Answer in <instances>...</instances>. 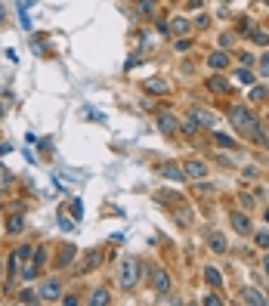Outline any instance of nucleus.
Instances as JSON below:
<instances>
[{"label":"nucleus","mask_w":269,"mask_h":306,"mask_svg":"<svg viewBox=\"0 0 269 306\" xmlns=\"http://www.w3.org/2000/svg\"><path fill=\"white\" fill-rule=\"evenodd\" d=\"M167 25H170V34H186V31H189V19L173 16V19H167Z\"/></svg>","instance_id":"obj_17"},{"label":"nucleus","mask_w":269,"mask_h":306,"mask_svg":"<svg viewBox=\"0 0 269 306\" xmlns=\"http://www.w3.org/2000/svg\"><path fill=\"white\" fill-rule=\"evenodd\" d=\"M214 143H217V146H223L226 152H235V149H238V143H235V139H232V136H226V133H220V130H214Z\"/></svg>","instance_id":"obj_18"},{"label":"nucleus","mask_w":269,"mask_h":306,"mask_svg":"<svg viewBox=\"0 0 269 306\" xmlns=\"http://www.w3.org/2000/svg\"><path fill=\"white\" fill-rule=\"evenodd\" d=\"M210 93H217V96H220V93H229V80L223 77V75H214V77H207V84H204Z\"/></svg>","instance_id":"obj_12"},{"label":"nucleus","mask_w":269,"mask_h":306,"mask_svg":"<svg viewBox=\"0 0 269 306\" xmlns=\"http://www.w3.org/2000/svg\"><path fill=\"white\" fill-rule=\"evenodd\" d=\"M232 229H235L238 235H254V223H251V217L244 214V210H232Z\"/></svg>","instance_id":"obj_6"},{"label":"nucleus","mask_w":269,"mask_h":306,"mask_svg":"<svg viewBox=\"0 0 269 306\" xmlns=\"http://www.w3.org/2000/svg\"><path fill=\"white\" fill-rule=\"evenodd\" d=\"M75 257H77V248H75V244H65L62 254H59V260H56V266H59V269H68V263H72Z\"/></svg>","instance_id":"obj_16"},{"label":"nucleus","mask_w":269,"mask_h":306,"mask_svg":"<svg viewBox=\"0 0 269 306\" xmlns=\"http://www.w3.org/2000/svg\"><path fill=\"white\" fill-rule=\"evenodd\" d=\"M192 117L198 127H214V115H207V112H192Z\"/></svg>","instance_id":"obj_21"},{"label":"nucleus","mask_w":269,"mask_h":306,"mask_svg":"<svg viewBox=\"0 0 269 306\" xmlns=\"http://www.w3.org/2000/svg\"><path fill=\"white\" fill-rule=\"evenodd\" d=\"M254 241H257V248L269 251V232H257V235H254Z\"/></svg>","instance_id":"obj_28"},{"label":"nucleus","mask_w":269,"mask_h":306,"mask_svg":"<svg viewBox=\"0 0 269 306\" xmlns=\"http://www.w3.org/2000/svg\"><path fill=\"white\" fill-rule=\"evenodd\" d=\"M266 121H269V115H266Z\"/></svg>","instance_id":"obj_47"},{"label":"nucleus","mask_w":269,"mask_h":306,"mask_svg":"<svg viewBox=\"0 0 269 306\" xmlns=\"http://www.w3.org/2000/svg\"><path fill=\"white\" fill-rule=\"evenodd\" d=\"M136 9H139L143 16H152V13H155V0H139Z\"/></svg>","instance_id":"obj_27"},{"label":"nucleus","mask_w":269,"mask_h":306,"mask_svg":"<svg viewBox=\"0 0 269 306\" xmlns=\"http://www.w3.org/2000/svg\"><path fill=\"white\" fill-rule=\"evenodd\" d=\"M158 130H161V136L173 139V136H177V130H180V121H177L170 112H161V115H158Z\"/></svg>","instance_id":"obj_5"},{"label":"nucleus","mask_w":269,"mask_h":306,"mask_svg":"<svg viewBox=\"0 0 269 306\" xmlns=\"http://www.w3.org/2000/svg\"><path fill=\"white\" fill-rule=\"evenodd\" d=\"M204 303H207V306H220V303H223V297H217V294H207Z\"/></svg>","instance_id":"obj_38"},{"label":"nucleus","mask_w":269,"mask_h":306,"mask_svg":"<svg viewBox=\"0 0 269 306\" xmlns=\"http://www.w3.org/2000/svg\"><path fill=\"white\" fill-rule=\"evenodd\" d=\"M238 80H241V84H254V72H251V65H241V68H238Z\"/></svg>","instance_id":"obj_25"},{"label":"nucleus","mask_w":269,"mask_h":306,"mask_svg":"<svg viewBox=\"0 0 269 306\" xmlns=\"http://www.w3.org/2000/svg\"><path fill=\"white\" fill-rule=\"evenodd\" d=\"M3 272H6V269H3V263H0V278H3Z\"/></svg>","instance_id":"obj_43"},{"label":"nucleus","mask_w":269,"mask_h":306,"mask_svg":"<svg viewBox=\"0 0 269 306\" xmlns=\"http://www.w3.org/2000/svg\"><path fill=\"white\" fill-rule=\"evenodd\" d=\"M59 226H62L65 232H72V229H75V223H72V220H68V217L62 214V217H59Z\"/></svg>","instance_id":"obj_37"},{"label":"nucleus","mask_w":269,"mask_h":306,"mask_svg":"<svg viewBox=\"0 0 269 306\" xmlns=\"http://www.w3.org/2000/svg\"><path fill=\"white\" fill-rule=\"evenodd\" d=\"M146 93H152V96H167L170 84L164 77H152V80H146Z\"/></svg>","instance_id":"obj_11"},{"label":"nucleus","mask_w":269,"mask_h":306,"mask_svg":"<svg viewBox=\"0 0 269 306\" xmlns=\"http://www.w3.org/2000/svg\"><path fill=\"white\" fill-rule=\"evenodd\" d=\"M260 75H263V77H269V53H263V56H260Z\"/></svg>","instance_id":"obj_35"},{"label":"nucleus","mask_w":269,"mask_h":306,"mask_svg":"<svg viewBox=\"0 0 269 306\" xmlns=\"http://www.w3.org/2000/svg\"><path fill=\"white\" fill-rule=\"evenodd\" d=\"M207 241H210V251H214V254H226L229 251V241L220 232H207Z\"/></svg>","instance_id":"obj_13"},{"label":"nucleus","mask_w":269,"mask_h":306,"mask_svg":"<svg viewBox=\"0 0 269 306\" xmlns=\"http://www.w3.org/2000/svg\"><path fill=\"white\" fill-rule=\"evenodd\" d=\"M19 19H22L19 25H22V28L28 31V28H31V19H28V13H25V3H19Z\"/></svg>","instance_id":"obj_31"},{"label":"nucleus","mask_w":269,"mask_h":306,"mask_svg":"<svg viewBox=\"0 0 269 306\" xmlns=\"http://www.w3.org/2000/svg\"><path fill=\"white\" fill-rule=\"evenodd\" d=\"M266 223H269V210H266Z\"/></svg>","instance_id":"obj_45"},{"label":"nucleus","mask_w":269,"mask_h":306,"mask_svg":"<svg viewBox=\"0 0 269 306\" xmlns=\"http://www.w3.org/2000/svg\"><path fill=\"white\" fill-rule=\"evenodd\" d=\"M238 204H241L244 210H251V207H254V195H251V192H241V195H238Z\"/></svg>","instance_id":"obj_30"},{"label":"nucleus","mask_w":269,"mask_h":306,"mask_svg":"<svg viewBox=\"0 0 269 306\" xmlns=\"http://www.w3.org/2000/svg\"><path fill=\"white\" fill-rule=\"evenodd\" d=\"M152 288H155V294H170V272L164 266L152 269Z\"/></svg>","instance_id":"obj_3"},{"label":"nucleus","mask_w":269,"mask_h":306,"mask_svg":"<svg viewBox=\"0 0 269 306\" xmlns=\"http://www.w3.org/2000/svg\"><path fill=\"white\" fill-rule=\"evenodd\" d=\"M139 275H143V269H139V263H136V260H124V263L118 266V285H121L124 291L136 288Z\"/></svg>","instance_id":"obj_2"},{"label":"nucleus","mask_w":269,"mask_h":306,"mask_svg":"<svg viewBox=\"0 0 269 306\" xmlns=\"http://www.w3.org/2000/svg\"><path fill=\"white\" fill-rule=\"evenodd\" d=\"M59 294H62V281L59 278H46L40 291H38V300H59Z\"/></svg>","instance_id":"obj_7"},{"label":"nucleus","mask_w":269,"mask_h":306,"mask_svg":"<svg viewBox=\"0 0 269 306\" xmlns=\"http://www.w3.org/2000/svg\"><path fill=\"white\" fill-rule=\"evenodd\" d=\"M19 303H38V291L22 288V291H19Z\"/></svg>","instance_id":"obj_24"},{"label":"nucleus","mask_w":269,"mask_h":306,"mask_svg":"<svg viewBox=\"0 0 269 306\" xmlns=\"http://www.w3.org/2000/svg\"><path fill=\"white\" fill-rule=\"evenodd\" d=\"M99 263H102V251H99V248H93V251H87V254H84V260L75 266V272L87 275V272H93V269H96Z\"/></svg>","instance_id":"obj_4"},{"label":"nucleus","mask_w":269,"mask_h":306,"mask_svg":"<svg viewBox=\"0 0 269 306\" xmlns=\"http://www.w3.org/2000/svg\"><path fill=\"white\" fill-rule=\"evenodd\" d=\"M241 176H244V180H257V167H244Z\"/></svg>","instance_id":"obj_39"},{"label":"nucleus","mask_w":269,"mask_h":306,"mask_svg":"<svg viewBox=\"0 0 269 306\" xmlns=\"http://www.w3.org/2000/svg\"><path fill=\"white\" fill-rule=\"evenodd\" d=\"M238 59H241V65H254V56L251 53H238Z\"/></svg>","instance_id":"obj_40"},{"label":"nucleus","mask_w":269,"mask_h":306,"mask_svg":"<svg viewBox=\"0 0 269 306\" xmlns=\"http://www.w3.org/2000/svg\"><path fill=\"white\" fill-rule=\"evenodd\" d=\"M232 40H235V34H232V31H226V34H220V46H229Z\"/></svg>","instance_id":"obj_36"},{"label":"nucleus","mask_w":269,"mask_h":306,"mask_svg":"<svg viewBox=\"0 0 269 306\" xmlns=\"http://www.w3.org/2000/svg\"><path fill=\"white\" fill-rule=\"evenodd\" d=\"M229 117H232V127H235L241 136H248L251 143H257L260 149H269V136L260 130V121H257V115L248 109V105H232Z\"/></svg>","instance_id":"obj_1"},{"label":"nucleus","mask_w":269,"mask_h":306,"mask_svg":"<svg viewBox=\"0 0 269 306\" xmlns=\"http://www.w3.org/2000/svg\"><path fill=\"white\" fill-rule=\"evenodd\" d=\"M0 22H3V9H0Z\"/></svg>","instance_id":"obj_44"},{"label":"nucleus","mask_w":269,"mask_h":306,"mask_svg":"<svg viewBox=\"0 0 269 306\" xmlns=\"http://www.w3.org/2000/svg\"><path fill=\"white\" fill-rule=\"evenodd\" d=\"M263 272H266V275H269V254H266V257H263Z\"/></svg>","instance_id":"obj_42"},{"label":"nucleus","mask_w":269,"mask_h":306,"mask_svg":"<svg viewBox=\"0 0 269 306\" xmlns=\"http://www.w3.org/2000/svg\"><path fill=\"white\" fill-rule=\"evenodd\" d=\"M16 254H19V260H22V263H28L31 257H34V244H19V251H16Z\"/></svg>","instance_id":"obj_22"},{"label":"nucleus","mask_w":269,"mask_h":306,"mask_svg":"<svg viewBox=\"0 0 269 306\" xmlns=\"http://www.w3.org/2000/svg\"><path fill=\"white\" fill-rule=\"evenodd\" d=\"M251 99H254V102H263V99H266V87H254V90H251Z\"/></svg>","instance_id":"obj_33"},{"label":"nucleus","mask_w":269,"mask_h":306,"mask_svg":"<svg viewBox=\"0 0 269 306\" xmlns=\"http://www.w3.org/2000/svg\"><path fill=\"white\" fill-rule=\"evenodd\" d=\"M229 62H232V56L226 53V50H214L207 56V65L214 68V72H223V68H229Z\"/></svg>","instance_id":"obj_10"},{"label":"nucleus","mask_w":269,"mask_h":306,"mask_svg":"<svg viewBox=\"0 0 269 306\" xmlns=\"http://www.w3.org/2000/svg\"><path fill=\"white\" fill-rule=\"evenodd\" d=\"M207 22H210L207 16H198V19H195V25H198V28H207Z\"/></svg>","instance_id":"obj_41"},{"label":"nucleus","mask_w":269,"mask_h":306,"mask_svg":"<svg viewBox=\"0 0 269 306\" xmlns=\"http://www.w3.org/2000/svg\"><path fill=\"white\" fill-rule=\"evenodd\" d=\"M22 229H25V220H22L19 214H13V217H6V232H9V235H19Z\"/></svg>","instance_id":"obj_19"},{"label":"nucleus","mask_w":269,"mask_h":306,"mask_svg":"<svg viewBox=\"0 0 269 306\" xmlns=\"http://www.w3.org/2000/svg\"><path fill=\"white\" fill-rule=\"evenodd\" d=\"M183 133H186V136H195V133H198V124H195V117H192V115L183 121Z\"/></svg>","instance_id":"obj_26"},{"label":"nucleus","mask_w":269,"mask_h":306,"mask_svg":"<svg viewBox=\"0 0 269 306\" xmlns=\"http://www.w3.org/2000/svg\"><path fill=\"white\" fill-rule=\"evenodd\" d=\"M177 217H180L183 226H189V223H192V210L189 207H177Z\"/></svg>","instance_id":"obj_29"},{"label":"nucleus","mask_w":269,"mask_h":306,"mask_svg":"<svg viewBox=\"0 0 269 306\" xmlns=\"http://www.w3.org/2000/svg\"><path fill=\"white\" fill-rule=\"evenodd\" d=\"M251 40H254V43H260V46H266V43H269V34H263V31H254V34H251Z\"/></svg>","instance_id":"obj_34"},{"label":"nucleus","mask_w":269,"mask_h":306,"mask_svg":"<svg viewBox=\"0 0 269 306\" xmlns=\"http://www.w3.org/2000/svg\"><path fill=\"white\" fill-rule=\"evenodd\" d=\"M204 281L210 288H223V272L217 266H204Z\"/></svg>","instance_id":"obj_14"},{"label":"nucleus","mask_w":269,"mask_h":306,"mask_svg":"<svg viewBox=\"0 0 269 306\" xmlns=\"http://www.w3.org/2000/svg\"><path fill=\"white\" fill-rule=\"evenodd\" d=\"M173 46H177V53H189V50H192V40H189V38H180Z\"/></svg>","instance_id":"obj_32"},{"label":"nucleus","mask_w":269,"mask_h":306,"mask_svg":"<svg viewBox=\"0 0 269 306\" xmlns=\"http://www.w3.org/2000/svg\"><path fill=\"white\" fill-rule=\"evenodd\" d=\"M235 31H238V34H248V38H251V34L257 31V22H254V19H248V16H241V19H238V25H235Z\"/></svg>","instance_id":"obj_20"},{"label":"nucleus","mask_w":269,"mask_h":306,"mask_svg":"<svg viewBox=\"0 0 269 306\" xmlns=\"http://www.w3.org/2000/svg\"><path fill=\"white\" fill-rule=\"evenodd\" d=\"M0 115H3V109H0Z\"/></svg>","instance_id":"obj_46"},{"label":"nucleus","mask_w":269,"mask_h":306,"mask_svg":"<svg viewBox=\"0 0 269 306\" xmlns=\"http://www.w3.org/2000/svg\"><path fill=\"white\" fill-rule=\"evenodd\" d=\"M241 303H254V306H263V303H266V297H263V294L257 291V288H244V291H241Z\"/></svg>","instance_id":"obj_15"},{"label":"nucleus","mask_w":269,"mask_h":306,"mask_svg":"<svg viewBox=\"0 0 269 306\" xmlns=\"http://www.w3.org/2000/svg\"><path fill=\"white\" fill-rule=\"evenodd\" d=\"M161 176H164V180H173V183H186L183 164H173V161H167V164H161Z\"/></svg>","instance_id":"obj_9"},{"label":"nucleus","mask_w":269,"mask_h":306,"mask_svg":"<svg viewBox=\"0 0 269 306\" xmlns=\"http://www.w3.org/2000/svg\"><path fill=\"white\" fill-rule=\"evenodd\" d=\"M183 173H186V180H204L207 176V164L204 161H198V158H192V161H186L183 164Z\"/></svg>","instance_id":"obj_8"},{"label":"nucleus","mask_w":269,"mask_h":306,"mask_svg":"<svg viewBox=\"0 0 269 306\" xmlns=\"http://www.w3.org/2000/svg\"><path fill=\"white\" fill-rule=\"evenodd\" d=\"M112 297H109V291H105V288H96V291H93L90 294V303H109Z\"/></svg>","instance_id":"obj_23"}]
</instances>
